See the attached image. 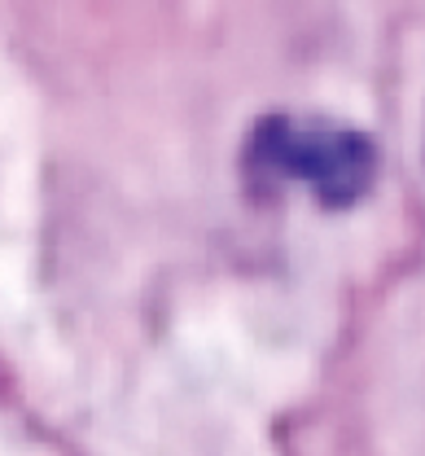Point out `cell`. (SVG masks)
I'll list each match as a JSON object with an SVG mask.
<instances>
[{
    "instance_id": "1",
    "label": "cell",
    "mask_w": 425,
    "mask_h": 456,
    "mask_svg": "<svg viewBox=\"0 0 425 456\" xmlns=\"http://www.w3.org/2000/svg\"><path fill=\"white\" fill-rule=\"evenodd\" d=\"M250 163L272 180L307 189L325 207H347L368 193L377 154L356 127L307 114H272L250 136Z\"/></svg>"
}]
</instances>
